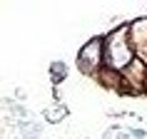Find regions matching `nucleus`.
Masks as SVG:
<instances>
[{
  "instance_id": "nucleus-1",
  "label": "nucleus",
  "mask_w": 147,
  "mask_h": 139,
  "mask_svg": "<svg viewBox=\"0 0 147 139\" xmlns=\"http://www.w3.org/2000/svg\"><path fill=\"white\" fill-rule=\"evenodd\" d=\"M20 124H23L25 139H40V124H32V122H20Z\"/></svg>"
},
{
  "instance_id": "nucleus-2",
  "label": "nucleus",
  "mask_w": 147,
  "mask_h": 139,
  "mask_svg": "<svg viewBox=\"0 0 147 139\" xmlns=\"http://www.w3.org/2000/svg\"><path fill=\"white\" fill-rule=\"evenodd\" d=\"M65 75H67V70H65V62H53V65H50V77H53L55 82H60Z\"/></svg>"
},
{
  "instance_id": "nucleus-3",
  "label": "nucleus",
  "mask_w": 147,
  "mask_h": 139,
  "mask_svg": "<svg viewBox=\"0 0 147 139\" xmlns=\"http://www.w3.org/2000/svg\"><path fill=\"white\" fill-rule=\"evenodd\" d=\"M13 112H15V114H20V117H25V114H28V109H25L23 104H13Z\"/></svg>"
},
{
  "instance_id": "nucleus-4",
  "label": "nucleus",
  "mask_w": 147,
  "mask_h": 139,
  "mask_svg": "<svg viewBox=\"0 0 147 139\" xmlns=\"http://www.w3.org/2000/svg\"><path fill=\"white\" fill-rule=\"evenodd\" d=\"M130 137H135V139H145V129H130Z\"/></svg>"
}]
</instances>
